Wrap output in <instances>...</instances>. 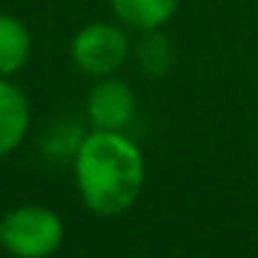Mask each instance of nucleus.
Instances as JSON below:
<instances>
[{
  "label": "nucleus",
  "instance_id": "obj_5",
  "mask_svg": "<svg viewBox=\"0 0 258 258\" xmlns=\"http://www.w3.org/2000/svg\"><path fill=\"white\" fill-rule=\"evenodd\" d=\"M31 128V106L25 92L9 78H0V158L14 153Z\"/></svg>",
  "mask_w": 258,
  "mask_h": 258
},
{
  "label": "nucleus",
  "instance_id": "obj_3",
  "mask_svg": "<svg viewBox=\"0 0 258 258\" xmlns=\"http://www.w3.org/2000/svg\"><path fill=\"white\" fill-rule=\"evenodd\" d=\"M131 56V39L119 23H89L73 36L70 58L89 78H108L119 73Z\"/></svg>",
  "mask_w": 258,
  "mask_h": 258
},
{
  "label": "nucleus",
  "instance_id": "obj_1",
  "mask_svg": "<svg viewBox=\"0 0 258 258\" xmlns=\"http://www.w3.org/2000/svg\"><path fill=\"white\" fill-rule=\"evenodd\" d=\"M75 183L84 206L97 217H119L142 195L145 156L122 131L92 128L73 156Z\"/></svg>",
  "mask_w": 258,
  "mask_h": 258
},
{
  "label": "nucleus",
  "instance_id": "obj_4",
  "mask_svg": "<svg viewBox=\"0 0 258 258\" xmlns=\"http://www.w3.org/2000/svg\"><path fill=\"white\" fill-rule=\"evenodd\" d=\"M136 117V97L125 81L97 78L86 97V119L97 131H125Z\"/></svg>",
  "mask_w": 258,
  "mask_h": 258
},
{
  "label": "nucleus",
  "instance_id": "obj_2",
  "mask_svg": "<svg viewBox=\"0 0 258 258\" xmlns=\"http://www.w3.org/2000/svg\"><path fill=\"white\" fill-rule=\"evenodd\" d=\"M64 241V222L47 206H17L0 217V247L14 258H50Z\"/></svg>",
  "mask_w": 258,
  "mask_h": 258
},
{
  "label": "nucleus",
  "instance_id": "obj_6",
  "mask_svg": "<svg viewBox=\"0 0 258 258\" xmlns=\"http://www.w3.org/2000/svg\"><path fill=\"white\" fill-rule=\"evenodd\" d=\"M180 0H111V12L119 25L131 31H158L178 12Z\"/></svg>",
  "mask_w": 258,
  "mask_h": 258
},
{
  "label": "nucleus",
  "instance_id": "obj_8",
  "mask_svg": "<svg viewBox=\"0 0 258 258\" xmlns=\"http://www.w3.org/2000/svg\"><path fill=\"white\" fill-rule=\"evenodd\" d=\"M172 45L169 39H164L158 31H147L142 36V42L136 45V61H139L142 73L150 78H161L172 70Z\"/></svg>",
  "mask_w": 258,
  "mask_h": 258
},
{
  "label": "nucleus",
  "instance_id": "obj_7",
  "mask_svg": "<svg viewBox=\"0 0 258 258\" xmlns=\"http://www.w3.org/2000/svg\"><path fill=\"white\" fill-rule=\"evenodd\" d=\"M34 39L28 25L14 14H0V78H12L28 64Z\"/></svg>",
  "mask_w": 258,
  "mask_h": 258
}]
</instances>
